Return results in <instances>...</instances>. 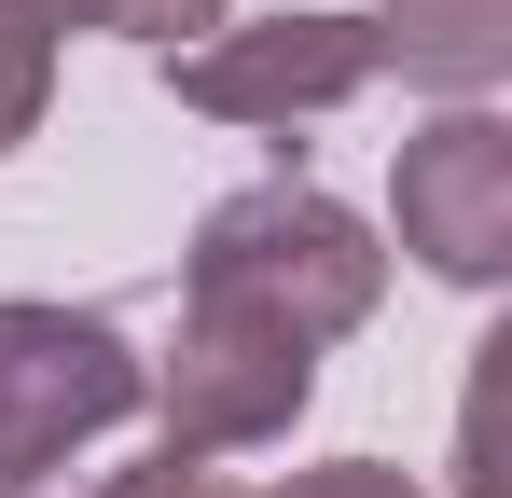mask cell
I'll return each mask as SVG.
<instances>
[{
    "instance_id": "30bf717a",
    "label": "cell",
    "mask_w": 512,
    "mask_h": 498,
    "mask_svg": "<svg viewBox=\"0 0 512 498\" xmlns=\"http://www.w3.org/2000/svg\"><path fill=\"white\" fill-rule=\"evenodd\" d=\"M277 498H429L416 471H388V457H333V471H291Z\"/></svg>"
},
{
    "instance_id": "3957f363",
    "label": "cell",
    "mask_w": 512,
    "mask_h": 498,
    "mask_svg": "<svg viewBox=\"0 0 512 498\" xmlns=\"http://www.w3.org/2000/svg\"><path fill=\"white\" fill-rule=\"evenodd\" d=\"M360 83H388V28L374 14H263V28H208L167 56V97L208 125H319Z\"/></svg>"
},
{
    "instance_id": "8992f818",
    "label": "cell",
    "mask_w": 512,
    "mask_h": 498,
    "mask_svg": "<svg viewBox=\"0 0 512 498\" xmlns=\"http://www.w3.org/2000/svg\"><path fill=\"white\" fill-rule=\"evenodd\" d=\"M388 70L429 83V97H485L512 70V0H388Z\"/></svg>"
},
{
    "instance_id": "ba28073f",
    "label": "cell",
    "mask_w": 512,
    "mask_h": 498,
    "mask_svg": "<svg viewBox=\"0 0 512 498\" xmlns=\"http://www.w3.org/2000/svg\"><path fill=\"white\" fill-rule=\"evenodd\" d=\"M97 28H125V42L180 56V42H208V28H222V0H97Z\"/></svg>"
},
{
    "instance_id": "277c9868",
    "label": "cell",
    "mask_w": 512,
    "mask_h": 498,
    "mask_svg": "<svg viewBox=\"0 0 512 498\" xmlns=\"http://www.w3.org/2000/svg\"><path fill=\"white\" fill-rule=\"evenodd\" d=\"M305 388H319V346L236 319V305H180V346L153 360L139 402L167 415L180 457H250V443H277V429L305 415Z\"/></svg>"
},
{
    "instance_id": "9c48e42d",
    "label": "cell",
    "mask_w": 512,
    "mask_h": 498,
    "mask_svg": "<svg viewBox=\"0 0 512 498\" xmlns=\"http://www.w3.org/2000/svg\"><path fill=\"white\" fill-rule=\"evenodd\" d=\"M111 498H250V485H236L222 457H180V443H167V457H139V471H111Z\"/></svg>"
},
{
    "instance_id": "7a4b0ae2",
    "label": "cell",
    "mask_w": 512,
    "mask_h": 498,
    "mask_svg": "<svg viewBox=\"0 0 512 498\" xmlns=\"http://www.w3.org/2000/svg\"><path fill=\"white\" fill-rule=\"evenodd\" d=\"M153 388V360L84 305H0V498H42V471L125 429Z\"/></svg>"
},
{
    "instance_id": "6da1fadb",
    "label": "cell",
    "mask_w": 512,
    "mask_h": 498,
    "mask_svg": "<svg viewBox=\"0 0 512 498\" xmlns=\"http://www.w3.org/2000/svg\"><path fill=\"white\" fill-rule=\"evenodd\" d=\"M194 305H236V319L291 332V346H346L388 305V249L319 180H250V194H222L194 222Z\"/></svg>"
},
{
    "instance_id": "5b68a950",
    "label": "cell",
    "mask_w": 512,
    "mask_h": 498,
    "mask_svg": "<svg viewBox=\"0 0 512 498\" xmlns=\"http://www.w3.org/2000/svg\"><path fill=\"white\" fill-rule=\"evenodd\" d=\"M402 249L457 291H499L512 263V125L485 97H443V125L402 139Z\"/></svg>"
},
{
    "instance_id": "52a82bcc",
    "label": "cell",
    "mask_w": 512,
    "mask_h": 498,
    "mask_svg": "<svg viewBox=\"0 0 512 498\" xmlns=\"http://www.w3.org/2000/svg\"><path fill=\"white\" fill-rule=\"evenodd\" d=\"M42 97H56V28H42V0H0V153L42 125Z\"/></svg>"
}]
</instances>
